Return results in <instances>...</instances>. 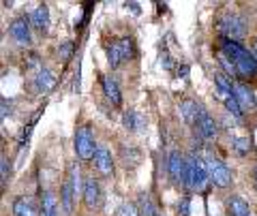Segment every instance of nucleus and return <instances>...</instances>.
Returning <instances> with one entry per match:
<instances>
[{"label":"nucleus","instance_id":"obj_21","mask_svg":"<svg viewBox=\"0 0 257 216\" xmlns=\"http://www.w3.org/2000/svg\"><path fill=\"white\" fill-rule=\"evenodd\" d=\"M105 54H107V62H109V67H111V69H118V67L124 62L122 52H120V47H118L116 41H111V43L105 45Z\"/></svg>","mask_w":257,"mask_h":216},{"label":"nucleus","instance_id":"obj_22","mask_svg":"<svg viewBox=\"0 0 257 216\" xmlns=\"http://www.w3.org/2000/svg\"><path fill=\"white\" fill-rule=\"evenodd\" d=\"M138 210H140L142 216H159V210H157V205H155V201H152L150 195H140Z\"/></svg>","mask_w":257,"mask_h":216},{"label":"nucleus","instance_id":"obj_31","mask_svg":"<svg viewBox=\"0 0 257 216\" xmlns=\"http://www.w3.org/2000/svg\"><path fill=\"white\" fill-rule=\"evenodd\" d=\"M0 173H3V186H7V182H9V173H11V167H9V158L3 154L0 158Z\"/></svg>","mask_w":257,"mask_h":216},{"label":"nucleus","instance_id":"obj_23","mask_svg":"<svg viewBox=\"0 0 257 216\" xmlns=\"http://www.w3.org/2000/svg\"><path fill=\"white\" fill-rule=\"evenodd\" d=\"M216 56H219V65H221V69H223V73L227 75V77H238V69H236V65H234V60H231L225 52H219Z\"/></svg>","mask_w":257,"mask_h":216},{"label":"nucleus","instance_id":"obj_14","mask_svg":"<svg viewBox=\"0 0 257 216\" xmlns=\"http://www.w3.org/2000/svg\"><path fill=\"white\" fill-rule=\"evenodd\" d=\"M178 111L189 124H197V120L202 118V114H204V109L199 107L195 101H182L178 105Z\"/></svg>","mask_w":257,"mask_h":216},{"label":"nucleus","instance_id":"obj_28","mask_svg":"<svg viewBox=\"0 0 257 216\" xmlns=\"http://www.w3.org/2000/svg\"><path fill=\"white\" fill-rule=\"evenodd\" d=\"M82 173H79V167H77V163H71L69 165V180H71V184H73V188H75V193H79V188H82Z\"/></svg>","mask_w":257,"mask_h":216},{"label":"nucleus","instance_id":"obj_10","mask_svg":"<svg viewBox=\"0 0 257 216\" xmlns=\"http://www.w3.org/2000/svg\"><path fill=\"white\" fill-rule=\"evenodd\" d=\"M54 86H56V75L52 73L50 69L41 67L37 71V77H35V90L39 94H47V92L54 90Z\"/></svg>","mask_w":257,"mask_h":216},{"label":"nucleus","instance_id":"obj_30","mask_svg":"<svg viewBox=\"0 0 257 216\" xmlns=\"http://www.w3.org/2000/svg\"><path fill=\"white\" fill-rule=\"evenodd\" d=\"M58 56H60V60H62V62L71 60V56H73V43H71V41L60 43V47H58Z\"/></svg>","mask_w":257,"mask_h":216},{"label":"nucleus","instance_id":"obj_12","mask_svg":"<svg viewBox=\"0 0 257 216\" xmlns=\"http://www.w3.org/2000/svg\"><path fill=\"white\" fill-rule=\"evenodd\" d=\"M195 129H197V133L202 135L204 139H216V135H219V126H216L214 118L210 114H206V111L202 114V118L197 120Z\"/></svg>","mask_w":257,"mask_h":216},{"label":"nucleus","instance_id":"obj_32","mask_svg":"<svg viewBox=\"0 0 257 216\" xmlns=\"http://www.w3.org/2000/svg\"><path fill=\"white\" fill-rule=\"evenodd\" d=\"M176 212H178V216H189L191 214V199L189 197H182L178 201V207H176Z\"/></svg>","mask_w":257,"mask_h":216},{"label":"nucleus","instance_id":"obj_19","mask_svg":"<svg viewBox=\"0 0 257 216\" xmlns=\"http://www.w3.org/2000/svg\"><path fill=\"white\" fill-rule=\"evenodd\" d=\"M227 214L229 216H251V210H248V203L242 197L231 195L227 199Z\"/></svg>","mask_w":257,"mask_h":216},{"label":"nucleus","instance_id":"obj_25","mask_svg":"<svg viewBox=\"0 0 257 216\" xmlns=\"http://www.w3.org/2000/svg\"><path fill=\"white\" fill-rule=\"evenodd\" d=\"M116 43H118V47H120V52H122V58H124V60H131L133 56H135V45H133V41H131L128 37L116 39Z\"/></svg>","mask_w":257,"mask_h":216},{"label":"nucleus","instance_id":"obj_13","mask_svg":"<svg viewBox=\"0 0 257 216\" xmlns=\"http://www.w3.org/2000/svg\"><path fill=\"white\" fill-rule=\"evenodd\" d=\"M101 84H103V92H105V97L111 101V105H120L122 103V94H120V86L118 82L111 75H103L101 79Z\"/></svg>","mask_w":257,"mask_h":216},{"label":"nucleus","instance_id":"obj_3","mask_svg":"<svg viewBox=\"0 0 257 216\" xmlns=\"http://www.w3.org/2000/svg\"><path fill=\"white\" fill-rule=\"evenodd\" d=\"M219 33L221 37H227L231 41H238V39L246 37V20L238 13H225L219 18Z\"/></svg>","mask_w":257,"mask_h":216},{"label":"nucleus","instance_id":"obj_17","mask_svg":"<svg viewBox=\"0 0 257 216\" xmlns=\"http://www.w3.org/2000/svg\"><path fill=\"white\" fill-rule=\"evenodd\" d=\"M234 97L242 105V109H253L255 107V94L251 92V88H246L244 84H234Z\"/></svg>","mask_w":257,"mask_h":216},{"label":"nucleus","instance_id":"obj_27","mask_svg":"<svg viewBox=\"0 0 257 216\" xmlns=\"http://www.w3.org/2000/svg\"><path fill=\"white\" fill-rule=\"evenodd\" d=\"M223 103H225V107H227V111H229V114L234 116L236 120H240V118H242V105H240V103H238V99H236V97H229V99H225Z\"/></svg>","mask_w":257,"mask_h":216},{"label":"nucleus","instance_id":"obj_6","mask_svg":"<svg viewBox=\"0 0 257 216\" xmlns=\"http://www.w3.org/2000/svg\"><path fill=\"white\" fill-rule=\"evenodd\" d=\"M9 35H11L13 41L18 43V45H22V47H28L32 43V37H30V20L26 18V15H22V18L11 22Z\"/></svg>","mask_w":257,"mask_h":216},{"label":"nucleus","instance_id":"obj_2","mask_svg":"<svg viewBox=\"0 0 257 216\" xmlns=\"http://www.w3.org/2000/svg\"><path fill=\"white\" fill-rule=\"evenodd\" d=\"M208 182H210V173H208L206 158H202L195 152H191L187 156V171H184V186L189 190H197L202 193L206 190Z\"/></svg>","mask_w":257,"mask_h":216},{"label":"nucleus","instance_id":"obj_11","mask_svg":"<svg viewBox=\"0 0 257 216\" xmlns=\"http://www.w3.org/2000/svg\"><path fill=\"white\" fill-rule=\"evenodd\" d=\"M30 24H32V28H37L41 35H45L47 30H50V9H47V5H39L37 9L32 11Z\"/></svg>","mask_w":257,"mask_h":216},{"label":"nucleus","instance_id":"obj_36","mask_svg":"<svg viewBox=\"0 0 257 216\" xmlns=\"http://www.w3.org/2000/svg\"><path fill=\"white\" fill-rule=\"evenodd\" d=\"M255 188H257V167H255Z\"/></svg>","mask_w":257,"mask_h":216},{"label":"nucleus","instance_id":"obj_15","mask_svg":"<svg viewBox=\"0 0 257 216\" xmlns=\"http://www.w3.org/2000/svg\"><path fill=\"white\" fill-rule=\"evenodd\" d=\"M75 188H73V184H71V180L67 178L62 182V188H60V203H62V210L64 214H73V201H75Z\"/></svg>","mask_w":257,"mask_h":216},{"label":"nucleus","instance_id":"obj_34","mask_svg":"<svg viewBox=\"0 0 257 216\" xmlns=\"http://www.w3.org/2000/svg\"><path fill=\"white\" fill-rule=\"evenodd\" d=\"M187 75H189V67H187V65L178 67V77H187Z\"/></svg>","mask_w":257,"mask_h":216},{"label":"nucleus","instance_id":"obj_1","mask_svg":"<svg viewBox=\"0 0 257 216\" xmlns=\"http://www.w3.org/2000/svg\"><path fill=\"white\" fill-rule=\"evenodd\" d=\"M221 52H225L234 60L238 69V79H257V60L253 52H248L238 41H231L227 37H221Z\"/></svg>","mask_w":257,"mask_h":216},{"label":"nucleus","instance_id":"obj_9","mask_svg":"<svg viewBox=\"0 0 257 216\" xmlns=\"http://www.w3.org/2000/svg\"><path fill=\"white\" fill-rule=\"evenodd\" d=\"M92 161H94V167L99 169V173H103V175L114 173V158H111V152L105 146H96Z\"/></svg>","mask_w":257,"mask_h":216},{"label":"nucleus","instance_id":"obj_33","mask_svg":"<svg viewBox=\"0 0 257 216\" xmlns=\"http://www.w3.org/2000/svg\"><path fill=\"white\" fill-rule=\"evenodd\" d=\"M0 105H3V114H0V116H3V120H5L7 116L11 114V105H7V99H3V101H0Z\"/></svg>","mask_w":257,"mask_h":216},{"label":"nucleus","instance_id":"obj_16","mask_svg":"<svg viewBox=\"0 0 257 216\" xmlns=\"http://www.w3.org/2000/svg\"><path fill=\"white\" fill-rule=\"evenodd\" d=\"M214 82H216V92H219V97L225 101V99H229V97H234V82L221 73V71H216L214 73Z\"/></svg>","mask_w":257,"mask_h":216},{"label":"nucleus","instance_id":"obj_35","mask_svg":"<svg viewBox=\"0 0 257 216\" xmlns=\"http://www.w3.org/2000/svg\"><path fill=\"white\" fill-rule=\"evenodd\" d=\"M253 56H255V60H257V37L253 39Z\"/></svg>","mask_w":257,"mask_h":216},{"label":"nucleus","instance_id":"obj_8","mask_svg":"<svg viewBox=\"0 0 257 216\" xmlns=\"http://www.w3.org/2000/svg\"><path fill=\"white\" fill-rule=\"evenodd\" d=\"M103 201V193H101V186L99 182L94 178H86L84 182V203L88 210H94V207H99Z\"/></svg>","mask_w":257,"mask_h":216},{"label":"nucleus","instance_id":"obj_29","mask_svg":"<svg viewBox=\"0 0 257 216\" xmlns=\"http://www.w3.org/2000/svg\"><path fill=\"white\" fill-rule=\"evenodd\" d=\"M116 216H142V214L138 210V205H133V203H120L118 210H116Z\"/></svg>","mask_w":257,"mask_h":216},{"label":"nucleus","instance_id":"obj_24","mask_svg":"<svg viewBox=\"0 0 257 216\" xmlns=\"http://www.w3.org/2000/svg\"><path fill=\"white\" fill-rule=\"evenodd\" d=\"M43 216H58V201L50 190L43 193Z\"/></svg>","mask_w":257,"mask_h":216},{"label":"nucleus","instance_id":"obj_26","mask_svg":"<svg viewBox=\"0 0 257 216\" xmlns=\"http://www.w3.org/2000/svg\"><path fill=\"white\" fill-rule=\"evenodd\" d=\"M231 150H234L236 154L244 156L251 152V141H248V137H231Z\"/></svg>","mask_w":257,"mask_h":216},{"label":"nucleus","instance_id":"obj_18","mask_svg":"<svg viewBox=\"0 0 257 216\" xmlns=\"http://www.w3.org/2000/svg\"><path fill=\"white\" fill-rule=\"evenodd\" d=\"M13 214L15 216H39L37 205L32 203L30 197H18L13 201Z\"/></svg>","mask_w":257,"mask_h":216},{"label":"nucleus","instance_id":"obj_20","mask_svg":"<svg viewBox=\"0 0 257 216\" xmlns=\"http://www.w3.org/2000/svg\"><path fill=\"white\" fill-rule=\"evenodd\" d=\"M122 124H124V129L126 131H131V133H135V131H140L144 124V118L138 114V111H133V109H126L124 114H122Z\"/></svg>","mask_w":257,"mask_h":216},{"label":"nucleus","instance_id":"obj_4","mask_svg":"<svg viewBox=\"0 0 257 216\" xmlns=\"http://www.w3.org/2000/svg\"><path fill=\"white\" fill-rule=\"evenodd\" d=\"M206 165H208V173H210V182L214 184V186L227 188L229 184H231V171H229V167L225 165L221 158H216L212 154L206 156Z\"/></svg>","mask_w":257,"mask_h":216},{"label":"nucleus","instance_id":"obj_7","mask_svg":"<svg viewBox=\"0 0 257 216\" xmlns=\"http://www.w3.org/2000/svg\"><path fill=\"white\" fill-rule=\"evenodd\" d=\"M167 171L174 184H182L184 186V171H187V156H182L178 150H172L167 156Z\"/></svg>","mask_w":257,"mask_h":216},{"label":"nucleus","instance_id":"obj_5","mask_svg":"<svg viewBox=\"0 0 257 216\" xmlns=\"http://www.w3.org/2000/svg\"><path fill=\"white\" fill-rule=\"evenodd\" d=\"M96 152V143L90 133V126H79L75 133V154L82 161H92Z\"/></svg>","mask_w":257,"mask_h":216}]
</instances>
